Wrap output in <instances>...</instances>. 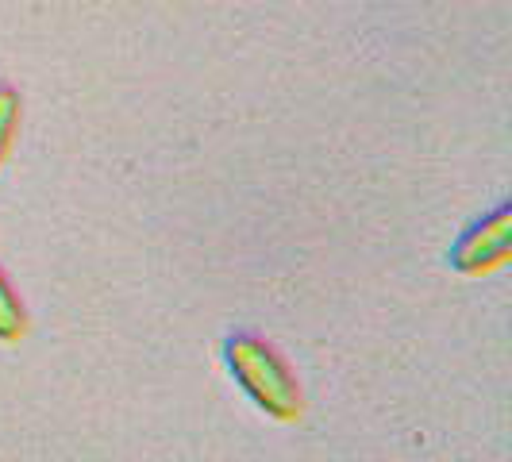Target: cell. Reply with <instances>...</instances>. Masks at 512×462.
Returning a JSON list of instances; mask_svg holds the SVG:
<instances>
[{
  "label": "cell",
  "mask_w": 512,
  "mask_h": 462,
  "mask_svg": "<svg viewBox=\"0 0 512 462\" xmlns=\"http://www.w3.org/2000/svg\"><path fill=\"white\" fill-rule=\"evenodd\" d=\"M224 362H228L231 378L239 382V389L255 401L258 409L270 420L289 424L297 420L305 409L297 374L289 370V362L258 335H231L224 343Z\"/></svg>",
  "instance_id": "cell-1"
},
{
  "label": "cell",
  "mask_w": 512,
  "mask_h": 462,
  "mask_svg": "<svg viewBox=\"0 0 512 462\" xmlns=\"http://www.w3.org/2000/svg\"><path fill=\"white\" fill-rule=\"evenodd\" d=\"M512 247V208L501 205L497 212H489L486 220L470 224L459 235V243L451 247V266L459 274H489L497 270Z\"/></svg>",
  "instance_id": "cell-2"
},
{
  "label": "cell",
  "mask_w": 512,
  "mask_h": 462,
  "mask_svg": "<svg viewBox=\"0 0 512 462\" xmlns=\"http://www.w3.org/2000/svg\"><path fill=\"white\" fill-rule=\"evenodd\" d=\"M24 332H27L24 301H20V293L12 289V282H8L4 270H0V339L12 343V339H20Z\"/></svg>",
  "instance_id": "cell-3"
},
{
  "label": "cell",
  "mask_w": 512,
  "mask_h": 462,
  "mask_svg": "<svg viewBox=\"0 0 512 462\" xmlns=\"http://www.w3.org/2000/svg\"><path fill=\"white\" fill-rule=\"evenodd\" d=\"M20 93L12 89V85H0V166H4V158L12 151V143H16V131H20Z\"/></svg>",
  "instance_id": "cell-4"
}]
</instances>
